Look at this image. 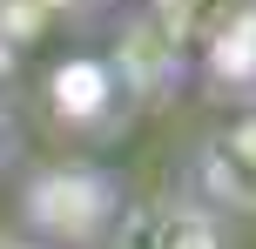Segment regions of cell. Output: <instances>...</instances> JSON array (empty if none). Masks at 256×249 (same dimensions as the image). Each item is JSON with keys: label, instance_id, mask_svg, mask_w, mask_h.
I'll use <instances>...</instances> for the list:
<instances>
[{"label": "cell", "instance_id": "obj_4", "mask_svg": "<svg viewBox=\"0 0 256 249\" xmlns=\"http://www.w3.org/2000/svg\"><path fill=\"white\" fill-rule=\"evenodd\" d=\"M189 81L209 101L230 108H256V7L250 0H222L196 20L189 34Z\"/></svg>", "mask_w": 256, "mask_h": 249}, {"label": "cell", "instance_id": "obj_1", "mask_svg": "<svg viewBox=\"0 0 256 249\" xmlns=\"http://www.w3.org/2000/svg\"><path fill=\"white\" fill-rule=\"evenodd\" d=\"M14 202H20V236L48 249H102L128 196L115 169H102L88 155H61V162L27 169Z\"/></svg>", "mask_w": 256, "mask_h": 249}, {"label": "cell", "instance_id": "obj_7", "mask_svg": "<svg viewBox=\"0 0 256 249\" xmlns=\"http://www.w3.org/2000/svg\"><path fill=\"white\" fill-rule=\"evenodd\" d=\"M0 249H48V243H34V236H20V229H0Z\"/></svg>", "mask_w": 256, "mask_h": 249}, {"label": "cell", "instance_id": "obj_2", "mask_svg": "<svg viewBox=\"0 0 256 249\" xmlns=\"http://www.w3.org/2000/svg\"><path fill=\"white\" fill-rule=\"evenodd\" d=\"M102 67L115 74L122 108H162L176 88H189V34L176 20H162L155 7H122L115 40H108Z\"/></svg>", "mask_w": 256, "mask_h": 249}, {"label": "cell", "instance_id": "obj_8", "mask_svg": "<svg viewBox=\"0 0 256 249\" xmlns=\"http://www.w3.org/2000/svg\"><path fill=\"white\" fill-rule=\"evenodd\" d=\"M250 7H256V0H250Z\"/></svg>", "mask_w": 256, "mask_h": 249}, {"label": "cell", "instance_id": "obj_3", "mask_svg": "<svg viewBox=\"0 0 256 249\" xmlns=\"http://www.w3.org/2000/svg\"><path fill=\"white\" fill-rule=\"evenodd\" d=\"M182 189L230 223H256V108H230L216 128L196 135L182 162Z\"/></svg>", "mask_w": 256, "mask_h": 249}, {"label": "cell", "instance_id": "obj_6", "mask_svg": "<svg viewBox=\"0 0 256 249\" xmlns=\"http://www.w3.org/2000/svg\"><path fill=\"white\" fill-rule=\"evenodd\" d=\"M14 155H20V128H14V108L0 101V175L14 169Z\"/></svg>", "mask_w": 256, "mask_h": 249}, {"label": "cell", "instance_id": "obj_5", "mask_svg": "<svg viewBox=\"0 0 256 249\" xmlns=\"http://www.w3.org/2000/svg\"><path fill=\"white\" fill-rule=\"evenodd\" d=\"M102 249H236V223L216 216L202 196H189L176 182V189L122 202V216H115Z\"/></svg>", "mask_w": 256, "mask_h": 249}]
</instances>
